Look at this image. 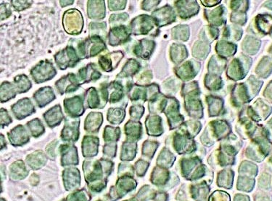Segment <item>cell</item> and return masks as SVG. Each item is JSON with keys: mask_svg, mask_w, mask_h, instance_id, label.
Here are the masks:
<instances>
[{"mask_svg": "<svg viewBox=\"0 0 272 201\" xmlns=\"http://www.w3.org/2000/svg\"><path fill=\"white\" fill-rule=\"evenodd\" d=\"M77 49L78 54L82 60L96 57L106 49V45L103 39L99 36H90L86 40L79 42Z\"/></svg>", "mask_w": 272, "mask_h": 201, "instance_id": "obj_1", "label": "cell"}, {"mask_svg": "<svg viewBox=\"0 0 272 201\" xmlns=\"http://www.w3.org/2000/svg\"><path fill=\"white\" fill-rule=\"evenodd\" d=\"M30 74L35 83L40 84L53 79L57 74V71L51 61L42 60L33 67Z\"/></svg>", "mask_w": 272, "mask_h": 201, "instance_id": "obj_2", "label": "cell"}, {"mask_svg": "<svg viewBox=\"0 0 272 201\" xmlns=\"http://www.w3.org/2000/svg\"><path fill=\"white\" fill-rule=\"evenodd\" d=\"M65 31L71 35H78L82 32L84 26L82 13L76 9L65 11L63 18Z\"/></svg>", "mask_w": 272, "mask_h": 201, "instance_id": "obj_3", "label": "cell"}, {"mask_svg": "<svg viewBox=\"0 0 272 201\" xmlns=\"http://www.w3.org/2000/svg\"><path fill=\"white\" fill-rule=\"evenodd\" d=\"M54 60L60 70H66L68 68H74L81 58L75 48L69 45L63 50L58 51L54 55Z\"/></svg>", "mask_w": 272, "mask_h": 201, "instance_id": "obj_4", "label": "cell"}, {"mask_svg": "<svg viewBox=\"0 0 272 201\" xmlns=\"http://www.w3.org/2000/svg\"><path fill=\"white\" fill-rule=\"evenodd\" d=\"M80 81L74 73H68L56 82L55 87L60 95L75 92L80 88Z\"/></svg>", "mask_w": 272, "mask_h": 201, "instance_id": "obj_5", "label": "cell"}, {"mask_svg": "<svg viewBox=\"0 0 272 201\" xmlns=\"http://www.w3.org/2000/svg\"><path fill=\"white\" fill-rule=\"evenodd\" d=\"M155 24L152 17L147 15H140L131 22V32L135 35L147 34L153 29Z\"/></svg>", "mask_w": 272, "mask_h": 201, "instance_id": "obj_6", "label": "cell"}, {"mask_svg": "<svg viewBox=\"0 0 272 201\" xmlns=\"http://www.w3.org/2000/svg\"><path fill=\"white\" fill-rule=\"evenodd\" d=\"M11 110L18 121L25 119L36 112L35 107L29 98H23L12 104Z\"/></svg>", "mask_w": 272, "mask_h": 201, "instance_id": "obj_7", "label": "cell"}, {"mask_svg": "<svg viewBox=\"0 0 272 201\" xmlns=\"http://www.w3.org/2000/svg\"><path fill=\"white\" fill-rule=\"evenodd\" d=\"M130 30L126 26L120 25L111 28L108 34V43L111 46H117L130 40Z\"/></svg>", "mask_w": 272, "mask_h": 201, "instance_id": "obj_8", "label": "cell"}, {"mask_svg": "<svg viewBox=\"0 0 272 201\" xmlns=\"http://www.w3.org/2000/svg\"><path fill=\"white\" fill-rule=\"evenodd\" d=\"M84 99L80 96H73L66 98L64 100V108L65 112L71 118H76L82 116L85 112V108L84 105Z\"/></svg>", "mask_w": 272, "mask_h": 201, "instance_id": "obj_9", "label": "cell"}, {"mask_svg": "<svg viewBox=\"0 0 272 201\" xmlns=\"http://www.w3.org/2000/svg\"><path fill=\"white\" fill-rule=\"evenodd\" d=\"M124 54L121 51H113L111 53L101 55L99 57V65L104 71H114L122 60Z\"/></svg>", "mask_w": 272, "mask_h": 201, "instance_id": "obj_10", "label": "cell"}, {"mask_svg": "<svg viewBox=\"0 0 272 201\" xmlns=\"http://www.w3.org/2000/svg\"><path fill=\"white\" fill-rule=\"evenodd\" d=\"M102 73L98 70L97 65L94 63L88 64L78 72V79L82 85L97 81L100 79Z\"/></svg>", "mask_w": 272, "mask_h": 201, "instance_id": "obj_11", "label": "cell"}, {"mask_svg": "<svg viewBox=\"0 0 272 201\" xmlns=\"http://www.w3.org/2000/svg\"><path fill=\"white\" fill-rule=\"evenodd\" d=\"M79 124L80 121L77 120H65V124L62 130L61 138L67 142L77 141L79 136Z\"/></svg>", "mask_w": 272, "mask_h": 201, "instance_id": "obj_12", "label": "cell"}, {"mask_svg": "<svg viewBox=\"0 0 272 201\" xmlns=\"http://www.w3.org/2000/svg\"><path fill=\"white\" fill-rule=\"evenodd\" d=\"M33 99L39 108H43L53 101L56 99V96L52 87L46 86L37 90L33 95Z\"/></svg>", "mask_w": 272, "mask_h": 201, "instance_id": "obj_13", "label": "cell"}, {"mask_svg": "<svg viewBox=\"0 0 272 201\" xmlns=\"http://www.w3.org/2000/svg\"><path fill=\"white\" fill-rule=\"evenodd\" d=\"M152 18L155 20V25L161 27L173 23L175 20V14L169 5H166L159 10L154 11Z\"/></svg>", "mask_w": 272, "mask_h": 201, "instance_id": "obj_14", "label": "cell"}, {"mask_svg": "<svg viewBox=\"0 0 272 201\" xmlns=\"http://www.w3.org/2000/svg\"><path fill=\"white\" fill-rule=\"evenodd\" d=\"M43 118L47 125L51 128L60 125L64 118L61 106L60 104L54 106L43 114Z\"/></svg>", "mask_w": 272, "mask_h": 201, "instance_id": "obj_15", "label": "cell"}, {"mask_svg": "<svg viewBox=\"0 0 272 201\" xmlns=\"http://www.w3.org/2000/svg\"><path fill=\"white\" fill-rule=\"evenodd\" d=\"M155 46V43L153 40L143 39L138 41L137 44L135 45L133 52L136 57L143 60H147L151 56Z\"/></svg>", "mask_w": 272, "mask_h": 201, "instance_id": "obj_16", "label": "cell"}, {"mask_svg": "<svg viewBox=\"0 0 272 201\" xmlns=\"http://www.w3.org/2000/svg\"><path fill=\"white\" fill-rule=\"evenodd\" d=\"M103 122V115L101 112H90L87 115L85 121V130L88 132H99V128Z\"/></svg>", "mask_w": 272, "mask_h": 201, "instance_id": "obj_17", "label": "cell"}, {"mask_svg": "<svg viewBox=\"0 0 272 201\" xmlns=\"http://www.w3.org/2000/svg\"><path fill=\"white\" fill-rule=\"evenodd\" d=\"M105 4L104 1H88L87 15L91 19L102 20L105 18Z\"/></svg>", "mask_w": 272, "mask_h": 201, "instance_id": "obj_18", "label": "cell"}, {"mask_svg": "<svg viewBox=\"0 0 272 201\" xmlns=\"http://www.w3.org/2000/svg\"><path fill=\"white\" fill-rule=\"evenodd\" d=\"M8 138L12 145L20 146L29 141V135L23 125H18L8 133Z\"/></svg>", "mask_w": 272, "mask_h": 201, "instance_id": "obj_19", "label": "cell"}, {"mask_svg": "<svg viewBox=\"0 0 272 201\" xmlns=\"http://www.w3.org/2000/svg\"><path fill=\"white\" fill-rule=\"evenodd\" d=\"M85 101L86 107L89 109H103L102 96L97 88H90L85 93Z\"/></svg>", "mask_w": 272, "mask_h": 201, "instance_id": "obj_20", "label": "cell"}, {"mask_svg": "<svg viewBox=\"0 0 272 201\" xmlns=\"http://www.w3.org/2000/svg\"><path fill=\"white\" fill-rule=\"evenodd\" d=\"M62 154V165H77L78 154L77 149L74 145H63L60 148Z\"/></svg>", "mask_w": 272, "mask_h": 201, "instance_id": "obj_21", "label": "cell"}, {"mask_svg": "<svg viewBox=\"0 0 272 201\" xmlns=\"http://www.w3.org/2000/svg\"><path fill=\"white\" fill-rule=\"evenodd\" d=\"M99 138L97 137L85 136L82 141V154L84 157L97 156L99 152Z\"/></svg>", "mask_w": 272, "mask_h": 201, "instance_id": "obj_22", "label": "cell"}, {"mask_svg": "<svg viewBox=\"0 0 272 201\" xmlns=\"http://www.w3.org/2000/svg\"><path fill=\"white\" fill-rule=\"evenodd\" d=\"M109 102L116 104L124 97V87L119 81H113L108 84Z\"/></svg>", "mask_w": 272, "mask_h": 201, "instance_id": "obj_23", "label": "cell"}, {"mask_svg": "<svg viewBox=\"0 0 272 201\" xmlns=\"http://www.w3.org/2000/svg\"><path fill=\"white\" fill-rule=\"evenodd\" d=\"M179 3L180 4H177V7L178 8L179 15L181 18H189L199 11V7H197V4L195 3L193 4L195 1H181Z\"/></svg>", "mask_w": 272, "mask_h": 201, "instance_id": "obj_24", "label": "cell"}, {"mask_svg": "<svg viewBox=\"0 0 272 201\" xmlns=\"http://www.w3.org/2000/svg\"><path fill=\"white\" fill-rule=\"evenodd\" d=\"M140 63L134 59H130L126 62L123 67L121 73L117 76V78L132 77L136 74L140 70Z\"/></svg>", "mask_w": 272, "mask_h": 201, "instance_id": "obj_25", "label": "cell"}, {"mask_svg": "<svg viewBox=\"0 0 272 201\" xmlns=\"http://www.w3.org/2000/svg\"><path fill=\"white\" fill-rule=\"evenodd\" d=\"M14 86L18 93H24L32 88V84L26 75L21 74L14 78Z\"/></svg>", "mask_w": 272, "mask_h": 201, "instance_id": "obj_26", "label": "cell"}, {"mask_svg": "<svg viewBox=\"0 0 272 201\" xmlns=\"http://www.w3.org/2000/svg\"><path fill=\"white\" fill-rule=\"evenodd\" d=\"M149 135H159L161 132V118L158 115H150L146 121Z\"/></svg>", "mask_w": 272, "mask_h": 201, "instance_id": "obj_27", "label": "cell"}, {"mask_svg": "<svg viewBox=\"0 0 272 201\" xmlns=\"http://www.w3.org/2000/svg\"><path fill=\"white\" fill-rule=\"evenodd\" d=\"M125 132L130 139H139L141 133V123L135 121H129L125 125Z\"/></svg>", "mask_w": 272, "mask_h": 201, "instance_id": "obj_28", "label": "cell"}, {"mask_svg": "<svg viewBox=\"0 0 272 201\" xmlns=\"http://www.w3.org/2000/svg\"><path fill=\"white\" fill-rule=\"evenodd\" d=\"M239 59H235L231 62L228 70V75L231 79L235 80L243 79L245 76V73L244 72L243 66L241 63Z\"/></svg>", "mask_w": 272, "mask_h": 201, "instance_id": "obj_29", "label": "cell"}, {"mask_svg": "<svg viewBox=\"0 0 272 201\" xmlns=\"http://www.w3.org/2000/svg\"><path fill=\"white\" fill-rule=\"evenodd\" d=\"M17 91L14 85L10 82H4L1 85V103L7 102L10 99H15Z\"/></svg>", "mask_w": 272, "mask_h": 201, "instance_id": "obj_30", "label": "cell"}, {"mask_svg": "<svg viewBox=\"0 0 272 201\" xmlns=\"http://www.w3.org/2000/svg\"><path fill=\"white\" fill-rule=\"evenodd\" d=\"M125 109L110 108L108 111V121L112 124H119L124 121L125 118Z\"/></svg>", "mask_w": 272, "mask_h": 201, "instance_id": "obj_31", "label": "cell"}, {"mask_svg": "<svg viewBox=\"0 0 272 201\" xmlns=\"http://www.w3.org/2000/svg\"><path fill=\"white\" fill-rule=\"evenodd\" d=\"M28 164L30 165L33 169H39L46 162V158L45 154L42 151H37L31 155L28 156L27 158Z\"/></svg>", "mask_w": 272, "mask_h": 201, "instance_id": "obj_32", "label": "cell"}, {"mask_svg": "<svg viewBox=\"0 0 272 201\" xmlns=\"http://www.w3.org/2000/svg\"><path fill=\"white\" fill-rule=\"evenodd\" d=\"M136 144L133 143H124L121 152V160L130 161L135 158L136 154Z\"/></svg>", "mask_w": 272, "mask_h": 201, "instance_id": "obj_33", "label": "cell"}, {"mask_svg": "<svg viewBox=\"0 0 272 201\" xmlns=\"http://www.w3.org/2000/svg\"><path fill=\"white\" fill-rule=\"evenodd\" d=\"M177 76L184 80H189L192 79L195 76V70L194 68L192 62H187L180 67V69L177 72Z\"/></svg>", "mask_w": 272, "mask_h": 201, "instance_id": "obj_34", "label": "cell"}, {"mask_svg": "<svg viewBox=\"0 0 272 201\" xmlns=\"http://www.w3.org/2000/svg\"><path fill=\"white\" fill-rule=\"evenodd\" d=\"M27 127L34 138H38L45 132V129L43 122L39 118H35L27 123Z\"/></svg>", "mask_w": 272, "mask_h": 201, "instance_id": "obj_35", "label": "cell"}, {"mask_svg": "<svg viewBox=\"0 0 272 201\" xmlns=\"http://www.w3.org/2000/svg\"><path fill=\"white\" fill-rule=\"evenodd\" d=\"M258 29L262 32L268 34L272 29V17L271 15H259L256 19Z\"/></svg>", "mask_w": 272, "mask_h": 201, "instance_id": "obj_36", "label": "cell"}, {"mask_svg": "<svg viewBox=\"0 0 272 201\" xmlns=\"http://www.w3.org/2000/svg\"><path fill=\"white\" fill-rule=\"evenodd\" d=\"M171 56H172V60L176 63H178L180 61H182L186 58L187 56V51L184 46L174 44L171 51Z\"/></svg>", "mask_w": 272, "mask_h": 201, "instance_id": "obj_37", "label": "cell"}, {"mask_svg": "<svg viewBox=\"0 0 272 201\" xmlns=\"http://www.w3.org/2000/svg\"><path fill=\"white\" fill-rule=\"evenodd\" d=\"M121 135V130L119 127H113L106 126L105 132L103 133V138L106 143L108 142H116L119 141Z\"/></svg>", "mask_w": 272, "mask_h": 201, "instance_id": "obj_38", "label": "cell"}, {"mask_svg": "<svg viewBox=\"0 0 272 201\" xmlns=\"http://www.w3.org/2000/svg\"><path fill=\"white\" fill-rule=\"evenodd\" d=\"M236 48H237V46H234V44L222 41L218 43L217 51L221 55L229 57V56L233 55L235 53Z\"/></svg>", "mask_w": 272, "mask_h": 201, "instance_id": "obj_39", "label": "cell"}, {"mask_svg": "<svg viewBox=\"0 0 272 201\" xmlns=\"http://www.w3.org/2000/svg\"><path fill=\"white\" fill-rule=\"evenodd\" d=\"M174 39L177 40H187L189 37V29L186 26H179L173 29Z\"/></svg>", "mask_w": 272, "mask_h": 201, "instance_id": "obj_40", "label": "cell"}, {"mask_svg": "<svg viewBox=\"0 0 272 201\" xmlns=\"http://www.w3.org/2000/svg\"><path fill=\"white\" fill-rule=\"evenodd\" d=\"M209 112L211 111V115H217L219 111L222 108V100L219 98L209 96Z\"/></svg>", "mask_w": 272, "mask_h": 201, "instance_id": "obj_41", "label": "cell"}, {"mask_svg": "<svg viewBox=\"0 0 272 201\" xmlns=\"http://www.w3.org/2000/svg\"><path fill=\"white\" fill-rule=\"evenodd\" d=\"M90 33L91 34V36H99L101 37L100 34L99 33L102 31V33H105V30H106V23L104 22V23H95V22H93L90 24Z\"/></svg>", "mask_w": 272, "mask_h": 201, "instance_id": "obj_42", "label": "cell"}, {"mask_svg": "<svg viewBox=\"0 0 272 201\" xmlns=\"http://www.w3.org/2000/svg\"><path fill=\"white\" fill-rule=\"evenodd\" d=\"M144 112V107L141 105H134L130 107V114L131 118L134 120L140 119Z\"/></svg>", "mask_w": 272, "mask_h": 201, "instance_id": "obj_43", "label": "cell"}, {"mask_svg": "<svg viewBox=\"0 0 272 201\" xmlns=\"http://www.w3.org/2000/svg\"><path fill=\"white\" fill-rule=\"evenodd\" d=\"M33 1H12V7L15 11L25 10L26 9L29 8L32 6Z\"/></svg>", "mask_w": 272, "mask_h": 201, "instance_id": "obj_44", "label": "cell"}, {"mask_svg": "<svg viewBox=\"0 0 272 201\" xmlns=\"http://www.w3.org/2000/svg\"><path fill=\"white\" fill-rule=\"evenodd\" d=\"M209 82L206 83V86L211 90H219L221 88V80L220 78L217 77L216 76H210L208 79Z\"/></svg>", "mask_w": 272, "mask_h": 201, "instance_id": "obj_45", "label": "cell"}, {"mask_svg": "<svg viewBox=\"0 0 272 201\" xmlns=\"http://www.w3.org/2000/svg\"><path fill=\"white\" fill-rule=\"evenodd\" d=\"M129 16L127 13L121 14H115V15H112L110 16L109 21H110V24H119L121 25V23H124L126 20H128Z\"/></svg>", "mask_w": 272, "mask_h": 201, "instance_id": "obj_46", "label": "cell"}, {"mask_svg": "<svg viewBox=\"0 0 272 201\" xmlns=\"http://www.w3.org/2000/svg\"><path fill=\"white\" fill-rule=\"evenodd\" d=\"M127 1H108L110 11H119L125 9Z\"/></svg>", "mask_w": 272, "mask_h": 201, "instance_id": "obj_47", "label": "cell"}, {"mask_svg": "<svg viewBox=\"0 0 272 201\" xmlns=\"http://www.w3.org/2000/svg\"><path fill=\"white\" fill-rule=\"evenodd\" d=\"M222 12H223V10H222V7L211 11V12H210L208 20H209V21H211V23H214V24L217 23V24L219 23V19L220 21L222 20V18H221V15H222Z\"/></svg>", "mask_w": 272, "mask_h": 201, "instance_id": "obj_48", "label": "cell"}, {"mask_svg": "<svg viewBox=\"0 0 272 201\" xmlns=\"http://www.w3.org/2000/svg\"><path fill=\"white\" fill-rule=\"evenodd\" d=\"M12 122V119L9 115L8 111L5 109H1V127H7Z\"/></svg>", "mask_w": 272, "mask_h": 201, "instance_id": "obj_49", "label": "cell"}, {"mask_svg": "<svg viewBox=\"0 0 272 201\" xmlns=\"http://www.w3.org/2000/svg\"><path fill=\"white\" fill-rule=\"evenodd\" d=\"M116 149H117L116 143H114V144L109 143V144H105V146H104L103 153L108 157L113 158L116 156Z\"/></svg>", "mask_w": 272, "mask_h": 201, "instance_id": "obj_50", "label": "cell"}, {"mask_svg": "<svg viewBox=\"0 0 272 201\" xmlns=\"http://www.w3.org/2000/svg\"><path fill=\"white\" fill-rule=\"evenodd\" d=\"M12 15V11L9 4H1V20H3L8 18Z\"/></svg>", "mask_w": 272, "mask_h": 201, "instance_id": "obj_51", "label": "cell"}, {"mask_svg": "<svg viewBox=\"0 0 272 201\" xmlns=\"http://www.w3.org/2000/svg\"><path fill=\"white\" fill-rule=\"evenodd\" d=\"M160 1H145L143 2L142 9L146 11H150L152 7L159 4Z\"/></svg>", "mask_w": 272, "mask_h": 201, "instance_id": "obj_52", "label": "cell"}, {"mask_svg": "<svg viewBox=\"0 0 272 201\" xmlns=\"http://www.w3.org/2000/svg\"><path fill=\"white\" fill-rule=\"evenodd\" d=\"M152 77V76L150 72H145V73H144L142 75H141L140 79H139V83H148V82L151 80Z\"/></svg>", "mask_w": 272, "mask_h": 201, "instance_id": "obj_53", "label": "cell"}, {"mask_svg": "<svg viewBox=\"0 0 272 201\" xmlns=\"http://www.w3.org/2000/svg\"><path fill=\"white\" fill-rule=\"evenodd\" d=\"M60 4H61V7H65L68 5H72V4L74 2V1H60Z\"/></svg>", "mask_w": 272, "mask_h": 201, "instance_id": "obj_54", "label": "cell"}, {"mask_svg": "<svg viewBox=\"0 0 272 201\" xmlns=\"http://www.w3.org/2000/svg\"><path fill=\"white\" fill-rule=\"evenodd\" d=\"M267 90H269V91H272V86H269L268 88H267ZM269 95V98L270 99V96H272L271 99L272 100V92L271 93H269V94H267V96Z\"/></svg>", "mask_w": 272, "mask_h": 201, "instance_id": "obj_55", "label": "cell"}]
</instances>
